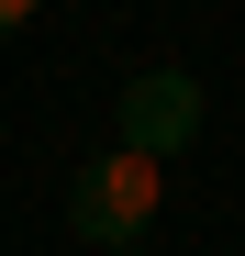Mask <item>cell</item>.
Masks as SVG:
<instances>
[{"label": "cell", "instance_id": "obj_1", "mask_svg": "<svg viewBox=\"0 0 245 256\" xmlns=\"http://www.w3.org/2000/svg\"><path fill=\"white\" fill-rule=\"evenodd\" d=\"M156 200H168V167L134 156V145L67 167V234L90 245V256H134V245H156Z\"/></svg>", "mask_w": 245, "mask_h": 256}, {"label": "cell", "instance_id": "obj_3", "mask_svg": "<svg viewBox=\"0 0 245 256\" xmlns=\"http://www.w3.org/2000/svg\"><path fill=\"white\" fill-rule=\"evenodd\" d=\"M22 22H34V0H0V34H22Z\"/></svg>", "mask_w": 245, "mask_h": 256}, {"label": "cell", "instance_id": "obj_2", "mask_svg": "<svg viewBox=\"0 0 245 256\" xmlns=\"http://www.w3.org/2000/svg\"><path fill=\"white\" fill-rule=\"evenodd\" d=\"M122 145H134V156H156V167H168V156H190L200 145V78L190 67H145V78H122Z\"/></svg>", "mask_w": 245, "mask_h": 256}, {"label": "cell", "instance_id": "obj_4", "mask_svg": "<svg viewBox=\"0 0 245 256\" xmlns=\"http://www.w3.org/2000/svg\"><path fill=\"white\" fill-rule=\"evenodd\" d=\"M134 256H156V245H134Z\"/></svg>", "mask_w": 245, "mask_h": 256}]
</instances>
